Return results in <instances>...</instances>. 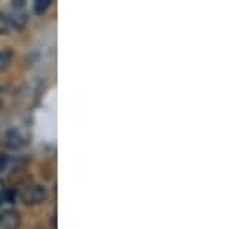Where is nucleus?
Here are the masks:
<instances>
[{"instance_id":"f257e3e1","label":"nucleus","mask_w":248,"mask_h":229,"mask_svg":"<svg viewBox=\"0 0 248 229\" xmlns=\"http://www.w3.org/2000/svg\"><path fill=\"white\" fill-rule=\"evenodd\" d=\"M19 196L25 204H41L46 198V189L41 185H29L19 193Z\"/></svg>"},{"instance_id":"f03ea898","label":"nucleus","mask_w":248,"mask_h":229,"mask_svg":"<svg viewBox=\"0 0 248 229\" xmlns=\"http://www.w3.org/2000/svg\"><path fill=\"white\" fill-rule=\"evenodd\" d=\"M19 228V212L6 210L0 214V229H17Z\"/></svg>"},{"instance_id":"7ed1b4c3","label":"nucleus","mask_w":248,"mask_h":229,"mask_svg":"<svg viewBox=\"0 0 248 229\" xmlns=\"http://www.w3.org/2000/svg\"><path fill=\"white\" fill-rule=\"evenodd\" d=\"M10 148H19V147H23L25 145V139L17 133V131H10L8 133V143H6Z\"/></svg>"},{"instance_id":"20e7f679","label":"nucleus","mask_w":248,"mask_h":229,"mask_svg":"<svg viewBox=\"0 0 248 229\" xmlns=\"http://www.w3.org/2000/svg\"><path fill=\"white\" fill-rule=\"evenodd\" d=\"M25 21H27V17H25V14L21 12V10H14V14H12V19H8V25L12 23L14 27H23L25 25Z\"/></svg>"},{"instance_id":"39448f33","label":"nucleus","mask_w":248,"mask_h":229,"mask_svg":"<svg viewBox=\"0 0 248 229\" xmlns=\"http://www.w3.org/2000/svg\"><path fill=\"white\" fill-rule=\"evenodd\" d=\"M12 58H14L12 50H8V49L0 50V71H2V69H6V67L12 64Z\"/></svg>"},{"instance_id":"423d86ee","label":"nucleus","mask_w":248,"mask_h":229,"mask_svg":"<svg viewBox=\"0 0 248 229\" xmlns=\"http://www.w3.org/2000/svg\"><path fill=\"white\" fill-rule=\"evenodd\" d=\"M48 6H50V0H37L35 2V12L37 14H45L48 10Z\"/></svg>"},{"instance_id":"0eeeda50","label":"nucleus","mask_w":248,"mask_h":229,"mask_svg":"<svg viewBox=\"0 0 248 229\" xmlns=\"http://www.w3.org/2000/svg\"><path fill=\"white\" fill-rule=\"evenodd\" d=\"M8 27H10V25H8V17H6L4 14H0V35H4Z\"/></svg>"},{"instance_id":"6e6552de","label":"nucleus","mask_w":248,"mask_h":229,"mask_svg":"<svg viewBox=\"0 0 248 229\" xmlns=\"http://www.w3.org/2000/svg\"><path fill=\"white\" fill-rule=\"evenodd\" d=\"M4 198H6V196H4V195H2V193H0V204H2V202H4Z\"/></svg>"},{"instance_id":"1a4fd4ad","label":"nucleus","mask_w":248,"mask_h":229,"mask_svg":"<svg viewBox=\"0 0 248 229\" xmlns=\"http://www.w3.org/2000/svg\"><path fill=\"white\" fill-rule=\"evenodd\" d=\"M0 108H2V102H0Z\"/></svg>"}]
</instances>
